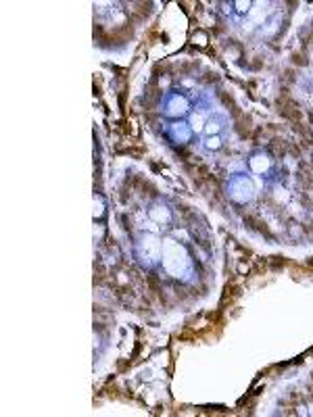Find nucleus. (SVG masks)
Listing matches in <instances>:
<instances>
[{
    "label": "nucleus",
    "mask_w": 313,
    "mask_h": 417,
    "mask_svg": "<svg viewBox=\"0 0 313 417\" xmlns=\"http://www.w3.org/2000/svg\"><path fill=\"white\" fill-rule=\"evenodd\" d=\"M134 255L144 267H148V269L157 267L163 259L161 238L155 236V234H140L134 242Z\"/></svg>",
    "instance_id": "f257e3e1"
},
{
    "label": "nucleus",
    "mask_w": 313,
    "mask_h": 417,
    "mask_svg": "<svg viewBox=\"0 0 313 417\" xmlns=\"http://www.w3.org/2000/svg\"><path fill=\"white\" fill-rule=\"evenodd\" d=\"M161 113L167 119H188L192 113V102L184 92L169 90V92H165V96L161 100Z\"/></svg>",
    "instance_id": "f03ea898"
},
{
    "label": "nucleus",
    "mask_w": 313,
    "mask_h": 417,
    "mask_svg": "<svg viewBox=\"0 0 313 417\" xmlns=\"http://www.w3.org/2000/svg\"><path fill=\"white\" fill-rule=\"evenodd\" d=\"M226 194L236 205H247L255 198V184L249 173H236L226 184Z\"/></svg>",
    "instance_id": "7ed1b4c3"
},
{
    "label": "nucleus",
    "mask_w": 313,
    "mask_h": 417,
    "mask_svg": "<svg viewBox=\"0 0 313 417\" xmlns=\"http://www.w3.org/2000/svg\"><path fill=\"white\" fill-rule=\"evenodd\" d=\"M163 134L174 146H188L194 138V127L188 119H167L163 123Z\"/></svg>",
    "instance_id": "20e7f679"
},
{
    "label": "nucleus",
    "mask_w": 313,
    "mask_h": 417,
    "mask_svg": "<svg viewBox=\"0 0 313 417\" xmlns=\"http://www.w3.org/2000/svg\"><path fill=\"white\" fill-rule=\"evenodd\" d=\"M247 167H249V173H251V175H259L261 180H270V178L274 175L276 163H274V157H272L268 150L259 148V150H255V152L249 155Z\"/></svg>",
    "instance_id": "39448f33"
},
{
    "label": "nucleus",
    "mask_w": 313,
    "mask_h": 417,
    "mask_svg": "<svg viewBox=\"0 0 313 417\" xmlns=\"http://www.w3.org/2000/svg\"><path fill=\"white\" fill-rule=\"evenodd\" d=\"M226 125H228L226 117L213 113V115H209V119H207L205 125H203V136H224Z\"/></svg>",
    "instance_id": "423d86ee"
},
{
    "label": "nucleus",
    "mask_w": 313,
    "mask_h": 417,
    "mask_svg": "<svg viewBox=\"0 0 313 417\" xmlns=\"http://www.w3.org/2000/svg\"><path fill=\"white\" fill-rule=\"evenodd\" d=\"M201 144L207 152H217L224 146V136H203Z\"/></svg>",
    "instance_id": "0eeeda50"
},
{
    "label": "nucleus",
    "mask_w": 313,
    "mask_h": 417,
    "mask_svg": "<svg viewBox=\"0 0 313 417\" xmlns=\"http://www.w3.org/2000/svg\"><path fill=\"white\" fill-rule=\"evenodd\" d=\"M234 6H238V13H247L251 2H234Z\"/></svg>",
    "instance_id": "6e6552de"
}]
</instances>
